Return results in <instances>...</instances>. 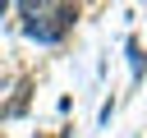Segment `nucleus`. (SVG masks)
Listing matches in <instances>:
<instances>
[{
  "label": "nucleus",
  "instance_id": "f257e3e1",
  "mask_svg": "<svg viewBox=\"0 0 147 138\" xmlns=\"http://www.w3.org/2000/svg\"><path fill=\"white\" fill-rule=\"evenodd\" d=\"M129 60H133V74H142V51H138V41H129Z\"/></svg>",
  "mask_w": 147,
  "mask_h": 138
}]
</instances>
